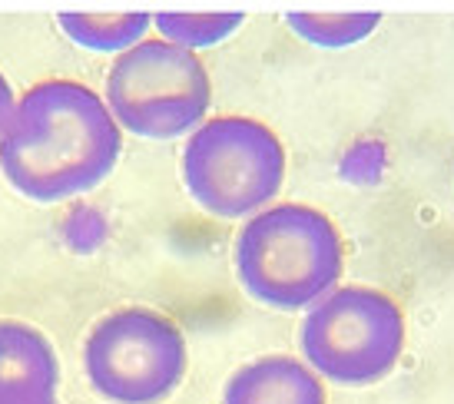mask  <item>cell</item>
<instances>
[{"instance_id":"cell-1","label":"cell","mask_w":454,"mask_h":404,"mask_svg":"<svg viewBox=\"0 0 454 404\" xmlns=\"http://www.w3.org/2000/svg\"><path fill=\"white\" fill-rule=\"evenodd\" d=\"M123 152V133L100 93L76 80H43L17 100L0 139V169L34 202L97 190Z\"/></svg>"},{"instance_id":"cell-2","label":"cell","mask_w":454,"mask_h":404,"mask_svg":"<svg viewBox=\"0 0 454 404\" xmlns=\"http://www.w3.org/2000/svg\"><path fill=\"white\" fill-rule=\"evenodd\" d=\"M232 262L249 299L278 312H295L339 285L345 245L335 222L316 206L282 202L242 226Z\"/></svg>"},{"instance_id":"cell-3","label":"cell","mask_w":454,"mask_h":404,"mask_svg":"<svg viewBox=\"0 0 454 404\" xmlns=\"http://www.w3.org/2000/svg\"><path fill=\"white\" fill-rule=\"evenodd\" d=\"M183 183L219 219L255 215L286 183V146L253 116H213L186 143Z\"/></svg>"},{"instance_id":"cell-4","label":"cell","mask_w":454,"mask_h":404,"mask_svg":"<svg viewBox=\"0 0 454 404\" xmlns=\"http://www.w3.org/2000/svg\"><path fill=\"white\" fill-rule=\"evenodd\" d=\"M404 352V312L368 285L332 289L302 322V354L318 378L348 388L375 385Z\"/></svg>"},{"instance_id":"cell-5","label":"cell","mask_w":454,"mask_h":404,"mask_svg":"<svg viewBox=\"0 0 454 404\" xmlns=\"http://www.w3.org/2000/svg\"><path fill=\"white\" fill-rule=\"evenodd\" d=\"M209 103L206 64L166 40H143L120 53L106 76V106L116 127L143 139H176L200 129Z\"/></svg>"},{"instance_id":"cell-6","label":"cell","mask_w":454,"mask_h":404,"mask_svg":"<svg viewBox=\"0 0 454 404\" xmlns=\"http://www.w3.org/2000/svg\"><path fill=\"white\" fill-rule=\"evenodd\" d=\"M83 368L110 404H160L186 378L190 352L176 322L153 308H120L90 331Z\"/></svg>"},{"instance_id":"cell-7","label":"cell","mask_w":454,"mask_h":404,"mask_svg":"<svg viewBox=\"0 0 454 404\" xmlns=\"http://www.w3.org/2000/svg\"><path fill=\"white\" fill-rule=\"evenodd\" d=\"M60 361L53 345L24 322H0V404L53 398Z\"/></svg>"},{"instance_id":"cell-8","label":"cell","mask_w":454,"mask_h":404,"mask_svg":"<svg viewBox=\"0 0 454 404\" xmlns=\"http://www.w3.org/2000/svg\"><path fill=\"white\" fill-rule=\"evenodd\" d=\"M223 404H325V385L289 354H269L229 378Z\"/></svg>"},{"instance_id":"cell-9","label":"cell","mask_w":454,"mask_h":404,"mask_svg":"<svg viewBox=\"0 0 454 404\" xmlns=\"http://www.w3.org/2000/svg\"><path fill=\"white\" fill-rule=\"evenodd\" d=\"M150 13H60L67 37L97 53L133 50L150 30Z\"/></svg>"},{"instance_id":"cell-10","label":"cell","mask_w":454,"mask_h":404,"mask_svg":"<svg viewBox=\"0 0 454 404\" xmlns=\"http://www.w3.org/2000/svg\"><path fill=\"white\" fill-rule=\"evenodd\" d=\"M286 24L309 43L339 50V47H352L358 40L372 37L381 17L379 13H289Z\"/></svg>"},{"instance_id":"cell-11","label":"cell","mask_w":454,"mask_h":404,"mask_svg":"<svg viewBox=\"0 0 454 404\" xmlns=\"http://www.w3.org/2000/svg\"><path fill=\"white\" fill-rule=\"evenodd\" d=\"M153 24L166 37V43H176L183 50H200L232 37L242 27V13H156Z\"/></svg>"},{"instance_id":"cell-12","label":"cell","mask_w":454,"mask_h":404,"mask_svg":"<svg viewBox=\"0 0 454 404\" xmlns=\"http://www.w3.org/2000/svg\"><path fill=\"white\" fill-rule=\"evenodd\" d=\"M13 110H17L13 89H11V83H7V76L0 74V139H4V133H7V127H11Z\"/></svg>"},{"instance_id":"cell-13","label":"cell","mask_w":454,"mask_h":404,"mask_svg":"<svg viewBox=\"0 0 454 404\" xmlns=\"http://www.w3.org/2000/svg\"><path fill=\"white\" fill-rule=\"evenodd\" d=\"M13 404H57L53 398H40V401H13Z\"/></svg>"}]
</instances>
